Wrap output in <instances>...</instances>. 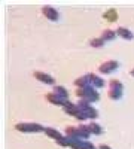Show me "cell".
Wrapping results in <instances>:
<instances>
[{
	"label": "cell",
	"instance_id": "17",
	"mask_svg": "<svg viewBox=\"0 0 134 149\" xmlns=\"http://www.w3.org/2000/svg\"><path fill=\"white\" fill-rule=\"evenodd\" d=\"M88 128H90L91 134H95V136H100V134L103 133V128H101L95 121H91V122L88 124Z\"/></svg>",
	"mask_w": 134,
	"mask_h": 149
},
{
	"label": "cell",
	"instance_id": "10",
	"mask_svg": "<svg viewBox=\"0 0 134 149\" xmlns=\"http://www.w3.org/2000/svg\"><path fill=\"white\" fill-rule=\"evenodd\" d=\"M46 136H48V137H51V139H54L55 142L57 140H60V139H61L63 137V134L61 133H60L57 128H52V127H45V131H43Z\"/></svg>",
	"mask_w": 134,
	"mask_h": 149
},
{
	"label": "cell",
	"instance_id": "16",
	"mask_svg": "<svg viewBox=\"0 0 134 149\" xmlns=\"http://www.w3.org/2000/svg\"><path fill=\"white\" fill-rule=\"evenodd\" d=\"M118 34H116V31L115 30H110V29H106L103 33H101V39L104 40V42H109V40H113L115 39V37H116Z\"/></svg>",
	"mask_w": 134,
	"mask_h": 149
},
{
	"label": "cell",
	"instance_id": "12",
	"mask_svg": "<svg viewBox=\"0 0 134 149\" xmlns=\"http://www.w3.org/2000/svg\"><path fill=\"white\" fill-rule=\"evenodd\" d=\"M116 34L121 36V37H122V39H125V40H131L133 37H134L133 31H131L130 29H127V27H118V29H116Z\"/></svg>",
	"mask_w": 134,
	"mask_h": 149
},
{
	"label": "cell",
	"instance_id": "25",
	"mask_svg": "<svg viewBox=\"0 0 134 149\" xmlns=\"http://www.w3.org/2000/svg\"><path fill=\"white\" fill-rule=\"evenodd\" d=\"M130 74H131V76H134V69H131V70H130Z\"/></svg>",
	"mask_w": 134,
	"mask_h": 149
},
{
	"label": "cell",
	"instance_id": "8",
	"mask_svg": "<svg viewBox=\"0 0 134 149\" xmlns=\"http://www.w3.org/2000/svg\"><path fill=\"white\" fill-rule=\"evenodd\" d=\"M45 98H46V100L49 102L51 104H55V106H63V107H64V104L69 102V100H64L63 97H60V95H58L57 93H54V91H52V93H48V94L45 95Z\"/></svg>",
	"mask_w": 134,
	"mask_h": 149
},
{
	"label": "cell",
	"instance_id": "5",
	"mask_svg": "<svg viewBox=\"0 0 134 149\" xmlns=\"http://www.w3.org/2000/svg\"><path fill=\"white\" fill-rule=\"evenodd\" d=\"M78 106L81 107V110L83 112L85 115L88 116V119H95L97 116H99V112H97V109L87 100H82V98H79L78 102Z\"/></svg>",
	"mask_w": 134,
	"mask_h": 149
},
{
	"label": "cell",
	"instance_id": "3",
	"mask_svg": "<svg viewBox=\"0 0 134 149\" xmlns=\"http://www.w3.org/2000/svg\"><path fill=\"white\" fill-rule=\"evenodd\" d=\"M15 130L19 133H42L45 127L37 122H18L15 124Z\"/></svg>",
	"mask_w": 134,
	"mask_h": 149
},
{
	"label": "cell",
	"instance_id": "11",
	"mask_svg": "<svg viewBox=\"0 0 134 149\" xmlns=\"http://www.w3.org/2000/svg\"><path fill=\"white\" fill-rule=\"evenodd\" d=\"M88 76H90V81H91V85L94 86V88H103L104 86V81L100 78V76H97L95 73H88Z\"/></svg>",
	"mask_w": 134,
	"mask_h": 149
},
{
	"label": "cell",
	"instance_id": "2",
	"mask_svg": "<svg viewBox=\"0 0 134 149\" xmlns=\"http://www.w3.org/2000/svg\"><path fill=\"white\" fill-rule=\"evenodd\" d=\"M122 91H124V85L119 79H112L109 82V91L107 95L110 100H119L122 97Z\"/></svg>",
	"mask_w": 134,
	"mask_h": 149
},
{
	"label": "cell",
	"instance_id": "23",
	"mask_svg": "<svg viewBox=\"0 0 134 149\" xmlns=\"http://www.w3.org/2000/svg\"><path fill=\"white\" fill-rule=\"evenodd\" d=\"M83 149H97V148H95V146H94L91 142L85 140V142H83Z\"/></svg>",
	"mask_w": 134,
	"mask_h": 149
},
{
	"label": "cell",
	"instance_id": "15",
	"mask_svg": "<svg viewBox=\"0 0 134 149\" xmlns=\"http://www.w3.org/2000/svg\"><path fill=\"white\" fill-rule=\"evenodd\" d=\"M54 93H57L60 97H63L64 100H69V91H67V88L66 86H63V85H55L54 86Z\"/></svg>",
	"mask_w": 134,
	"mask_h": 149
},
{
	"label": "cell",
	"instance_id": "13",
	"mask_svg": "<svg viewBox=\"0 0 134 149\" xmlns=\"http://www.w3.org/2000/svg\"><path fill=\"white\" fill-rule=\"evenodd\" d=\"M75 85H76V88H85V86H90V85H91L90 76H88V74H83V76H79V78L75 81Z\"/></svg>",
	"mask_w": 134,
	"mask_h": 149
},
{
	"label": "cell",
	"instance_id": "19",
	"mask_svg": "<svg viewBox=\"0 0 134 149\" xmlns=\"http://www.w3.org/2000/svg\"><path fill=\"white\" fill-rule=\"evenodd\" d=\"M67 137V136H66ZM83 142L85 140H81V139H70L69 137V148L72 149H83Z\"/></svg>",
	"mask_w": 134,
	"mask_h": 149
},
{
	"label": "cell",
	"instance_id": "18",
	"mask_svg": "<svg viewBox=\"0 0 134 149\" xmlns=\"http://www.w3.org/2000/svg\"><path fill=\"white\" fill-rule=\"evenodd\" d=\"M78 128H79V133H81L82 140H88L90 136H91V131H90L88 125H83V124H81V125H78Z\"/></svg>",
	"mask_w": 134,
	"mask_h": 149
},
{
	"label": "cell",
	"instance_id": "6",
	"mask_svg": "<svg viewBox=\"0 0 134 149\" xmlns=\"http://www.w3.org/2000/svg\"><path fill=\"white\" fill-rule=\"evenodd\" d=\"M118 67H119V63L116 60H107V61H103L99 66V72L103 73V74H109V73L115 72Z\"/></svg>",
	"mask_w": 134,
	"mask_h": 149
},
{
	"label": "cell",
	"instance_id": "4",
	"mask_svg": "<svg viewBox=\"0 0 134 149\" xmlns=\"http://www.w3.org/2000/svg\"><path fill=\"white\" fill-rule=\"evenodd\" d=\"M64 112L67 115H70V116H75L76 119H79V121H85V119H88V116L83 113V112L81 110V107L78 106V103L75 104V103H72V102H67L66 104H64Z\"/></svg>",
	"mask_w": 134,
	"mask_h": 149
},
{
	"label": "cell",
	"instance_id": "9",
	"mask_svg": "<svg viewBox=\"0 0 134 149\" xmlns=\"http://www.w3.org/2000/svg\"><path fill=\"white\" fill-rule=\"evenodd\" d=\"M33 76L37 79V81H40L42 84H46V85H54L55 84V79L51 76V74H48L45 72H37V70H36L33 73Z\"/></svg>",
	"mask_w": 134,
	"mask_h": 149
},
{
	"label": "cell",
	"instance_id": "7",
	"mask_svg": "<svg viewBox=\"0 0 134 149\" xmlns=\"http://www.w3.org/2000/svg\"><path fill=\"white\" fill-rule=\"evenodd\" d=\"M42 14L45 15V18H48L49 21H57L60 18V14H58V10L49 5H45L42 8Z\"/></svg>",
	"mask_w": 134,
	"mask_h": 149
},
{
	"label": "cell",
	"instance_id": "1",
	"mask_svg": "<svg viewBox=\"0 0 134 149\" xmlns=\"http://www.w3.org/2000/svg\"><path fill=\"white\" fill-rule=\"evenodd\" d=\"M76 95L79 98H82V100H87L90 103H95L100 100V94L97 93V90L94 88L92 85L90 86H85V88H76Z\"/></svg>",
	"mask_w": 134,
	"mask_h": 149
},
{
	"label": "cell",
	"instance_id": "21",
	"mask_svg": "<svg viewBox=\"0 0 134 149\" xmlns=\"http://www.w3.org/2000/svg\"><path fill=\"white\" fill-rule=\"evenodd\" d=\"M104 43H106V42L101 39V37H92V39L90 40V45H91L92 48H101Z\"/></svg>",
	"mask_w": 134,
	"mask_h": 149
},
{
	"label": "cell",
	"instance_id": "14",
	"mask_svg": "<svg viewBox=\"0 0 134 149\" xmlns=\"http://www.w3.org/2000/svg\"><path fill=\"white\" fill-rule=\"evenodd\" d=\"M64 136H67V137H70V139H81L82 140L78 127H66V134Z\"/></svg>",
	"mask_w": 134,
	"mask_h": 149
},
{
	"label": "cell",
	"instance_id": "22",
	"mask_svg": "<svg viewBox=\"0 0 134 149\" xmlns=\"http://www.w3.org/2000/svg\"><path fill=\"white\" fill-rule=\"evenodd\" d=\"M57 145L63 146V148H69V137H66V136H63L60 140H57Z\"/></svg>",
	"mask_w": 134,
	"mask_h": 149
},
{
	"label": "cell",
	"instance_id": "20",
	"mask_svg": "<svg viewBox=\"0 0 134 149\" xmlns=\"http://www.w3.org/2000/svg\"><path fill=\"white\" fill-rule=\"evenodd\" d=\"M103 17H104L106 19H109L110 22H113V21H116L118 12H116V9H109L107 12H104V14H103Z\"/></svg>",
	"mask_w": 134,
	"mask_h": 149
},
{
	"label": "cell",
	"instance_id": "24",
	"mask_svg": "<svg viewBox=\"0 0 134 149\" xmlns=\"http://www.w3.org/2000/svg\"><path fill=\"white\" fill-rule=\"evenodd\" d=\"M99 149H112V148L109 146V145H104V143H103V145H100V146H99Z\"/></svg>",
	"mask_w": 134,
	"mask_h": 149
}]
</instances>
